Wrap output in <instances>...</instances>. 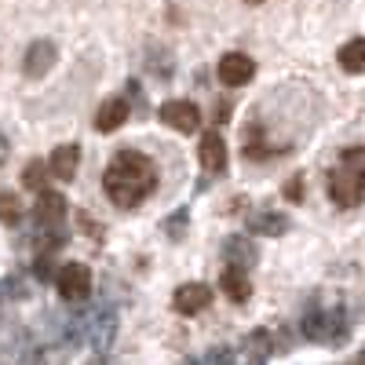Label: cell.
<instances>
[{"mask_svg":"<svg viewBox=\"0 0 365 365\" xmlns=\"http://www.w3.org/2000/svg\"><path fill=\"white\" fill-rule=\"evenodd\" d=\"M249 139H245V158L249 161H267V158H274V154H285V146H267V135H263V128L256 125V120H252V125H249V132H245Z\"/></svg>","mask_w":365,"mask_h":365,"instance_id":"17","label":"cell"},{"mask_svg":"<svg viewBox=\"0 0 365 365\" xmlns=\"http://www.w3.org/2000/svg\"><path fill=\"white\" fill-rule=\"evenodd\" d=\"M205 365H234V351L230 347H212L205 354Z\"/></svg>","mask_w":365,"mask_h":365,"instance_id":"26","label":"cell"},{"mask_svg":"<svg viewBox=\"0 0 365 365\" xmlns=\"http://www.w3.org/2000/svg\"><path fill=\"white\" fill-rule=\"evenodd\" d=\"M55 292L66 303H81L91 296V267L84 263H66L55 270Z\"/></svg>","mask_w":365,"mask_h":365,"instance_id":"4","label":"cell"},{"mask_svg":"<svg viewBox=\"0 0 365 365\" xmlns=\"http://www.w3.org/2000/svg\"><path fill=\"white\" fill-rule=\"evenodd\" d=\"M34 274L37 282H55V256L51 252H37V259H34Z\"/></svg>","mask_w":365,"mask_h":365,"instance_id":"25","label":"cell"},{"mask_svg":"<svg viewBox=\"0 0 365 365\" xmlns=\"http://www.w3.org/2000/svg\"><path fill=\"white\" fill-rule=\"evenodd\" d=\"M158 117L165 120L168 128L182 132V135L197 132V125H201V110H197V103H190V99H172V103H165Z\"/></svg>","mask_w":365,"mask_h":365,"instance_id":"6","label":"cell"},{"mask_svg":"<svg viewBox=\"0 0 365 365\" xmlns=\"http://www.w3.org/2000/svg\"><path fill=\"white\" fill-rule=\"evenodd\" d=\"M48 175H51V168H48L44 161H29V165L22 168V187L34 190V194H41V190H48Z\"/></svg>","mask_w":365,"mask_h":365,"instance_id":"21","label":"cell"},{"mask_svg":"<svg viewBox=\"0 0 365 365\" xmlns=\"http://www.w3.org/2000/svg\"><path fill=\"white\" fill-rule=\"evenodd\" d=\"M245 4H252V8H256V4H263V0H245Z\"/></svg>","mask_w":365,"mask_h":365,"instance_id":"33","label":"cell"},{"mask_svg":"<svg viewBox=\"0 0 365 365\" xmlns=\"http://www.w3.org/2000/svg\"><path fill=\"white\" fill-rule=\"evenodd\" d=\"M344 365H365V351H361V354H354V358H351V361H344Z\"/></svg>","mask_w":365,"mask_h":365,"instance_id":"32","label":"cell"},{"mask_svg":"<svg viewBox=\"0 0 365 365\" xmlns=\"http://www.w3.org/2000/svg\"><path fill=\"white\" fill-rule=\"evenodd\" d=\"M103 190L117 208H139L158 190V165L139 150H117L103 172Z\"/></svg>","mask_w":365,"mask_h":365,"instance_id":"1","label":"cell"},{"mask_svg":"<svg viewBox=\"0 0 365 365\" xmlns=\"http://www.w3.org/2000/svg\"><path fill=\"white\" fill-rule=\"evenodd\" d=\"M220 289H223V296H227V299L245 303V299L252 296L249 270H241V267H223V274H220Z\"/></svg>","mask_w":365,"mask_h":365,"instance_id":"14","label":"cell"},{"mask_svg":"<svg viewBox=\"0 0 365 365\" xmlns=\"http://www.w3.org/2000/svg\"><path fill=\"white\" fill-rule=\"evenodd\" d=\"M77 165H81V146H77V143H66V146L51 150L48 168H51L55 179H73V175H77Z\"/></svg>","mask_w":365,"mask_h":365,"instance_id":"15","label":"cell"},{"mask_svg":"<svg viewBox=\"0 0 365 365\" xmlns=\"http://www.w3.org/2000/svg\"><path fill=\"white\" fill-rule=\"evenodd\" d=\"M249 234H256V237H282V234H289V220L282 216V212H252L249 216Z\"/></svg>","mask_w":365,"mask_h":365,"instance_id":"16","label":"cell"},{"mask_svg":"<svg viewBox=\"0 0 365 365\" xmlns=\"http://www.w3.org/2000/svg\"><path fill=\"white\" fill-rule=\"evenodd\" d=\"M113 336H117V314H113V307H99L96 322L88 329V344L96 351H106L113 344Z\"/></svg>","mask_w":365,"mask_h":365,"instance_id":"13","label":"cell"},{"mask_svg":"<svg viewBox=\"0 0 365 365\" xmlns=\"http://www.w3.org/2000/svg\"><path fill=\"white\" fill-rule=\"evenodd\" d=\"M216 73L227 88H241V84H249L256 77V63H252V55L245 51H227L220 63H216Z\"/></svg>","mask_w":365,"mask_h":365,"instance_id":"5","label":"cell"},{"mask_svg":"<svg viewBox=\"0 0 365 365\" xmlns=\"http://www.w3.org/2000/svg\"><path fill=\"white\" fill-rule=\"evenodd\" d=\"M146 70L154 73L158 81H172V73H175V58L168 55V48L150 44V48H146Z\"/></svg>","mask_w":365,"mask_h":365,"instance_id":"19","label":"cell"},{"mask_svg":"<svg viewBox=\"0 0 365 365\" xmlns=\"http://www.w3.org/2000/svg\"><path fill=\"white\" fill-rule=\"evenodd\" d=\"M0 303H4V292H0Z\"/></svg>","mask_w":365,"mask_h":365,"instance_id":"34","label":"cell"},{"mask_svg":"<svg viewBox=\"0 0 365 365\" xmlns=\"http://www.w3.org/2000/svg\"><path fill=\"white\" fill-rule=\"evenodd\" d=\"M66 245V230L63 227H37V237H34V249L37 252H58Z\"/></svg>","mask_w":365,"mask_h":365,"instance_id":"20","label":"cell"},{"mask_svg":"<svg viewBox=\"0 0 365 365\" xmlns=\"http://www.w3.org/2000/svg\"><path fill=\"white\" fill-rule=\"evenodd\" d=\"M66 220V197L58 190H41L37 194V205H34V223L37 227H63Z\"/></svg>","mask_w":365,"mask_h":365,"instance_id":"9","label":"cell"},{"mask_svg":"<svg viewBox=\"0 0 365 365\" xmlns=\"http://www.w3.org/2000/svg\"><path fill=\"white\" fill-rule=\"evenodd\" d=\"M230 110H234V103H216V125H223V120H230Z\"/></svg>","mask_w":365,"mask_h":365,"instance_id":"30","label":"cell"},{"mask_svg":"<svg viewBox=\"0 0 365 365\" xmlns=\"http://www.w3.org/2000/svg\"><path fill=\"white\" fill-rule=\"evenodd\" d=\"M329 197L336 208H354L365 201V146H347L325 175Z\"/></svg>","mask_w":365,"mask_h":365,"instance_id":"2","label":"cell"},{"mask_svg":"<svg viewBox=\"0 0 365 365\" xmlns=\"http://www.w3.org/2000/svg\"><path fill=\"white\" fill-rule=\"evenodd\" d=\"M336 63H340L344 73H365V37H351L336 51Z\"/></svg>","mask_w":365,"mask_h":365,"instance_id":"18","label":"cell"},{"mask_svg":"<svg viewBox=\"0 0 365 365\" xmlns=\"http://www.w3.org/2000/svg\"><path fill=\"white\" fill-rule=\"evenodd\" d=\"M55 58H58V44L48 41V37H41V41H34V44L22 51V73L26 77H44V73H51Z\"/></svg>","mask_w":365,"mask_h":365,"instance_id":"7","label":"cell"},{"mask_svg":"<svg viewBox=\"0 0 365 365\" xmlns=\"http://www.w3.org/2000/svg\"><path fill=\"white\" fill-rule=\"evenodd\" d=\"M197 161H201V168H205L208 175L227 172V139H223L220 132L201 135V143H197Z\"/></svg>","mask_w":365,"mask_h":365,"instance_id":"10","label":"cell"},{"mask_svg":"<svg viewBox=\"0 0 365 365\" xmlns=\"http://www.w3.org/2000/svg\"><path fill=\"white\" fill-rule=\"evenodd\" d=\"M19 220H22V197L11 190H0V223L15 227Z\"/></svg>","mask_w":365,"mask_h":365,"instance_id":"22","label":"cell"},{"mask_svg":"<svg viewBox=\"0 0 365 365\" xmlns=\"http://www.w3.org/2000/svg\"><path fill=\"white\" fill-rule=\"evenodd\" d=\"M285 197H289V201H303V179H299V175H292V179H289Z\"/></svg>","mask_w":365,"mask_h":365,"instance_id":"27","label":"cell"},{"mask_svg":"<svg viewBox=\"0 0 365 365\" xmlns=\"http://www.w3.org/2000/svg\"><path fill=\"white\" fill-rule=\"evenodd\" d=\"M223 259L227 267H241V270H252L256 267V245L245 234H234L223 241Z\"/></svg>","mask_w":365,"mask_h":365,"instance_id":"12","label":"cell"},{"mask_svg":"<svg viewBox=\"0 0 365 365\" xmlns=\"http://www.w3.org/2000/svg\"><path fill=\"white\" fill-rule=\"evenodd\" d=\"M77 223H81V227H84V230H88L91 237H99V234H103V230H99V223H96V220H91V216H88V212H77Z\"/></svg>","mask_w":365,"mask_h":365,"instance_id":"28","label":"cell"},{"mask_svg":"<svg viewBox=\"0 0 365 365\" xmlns=\"http://www.w3.org/2000/svg\"><path fill=\"white\" fill-rule=\"evenodd\" d=\"M0 292H4V299H26L29 296V278L26 274H8V278L0 282Z\"/></svg>","mask_w":365,"mask_h":365,"instance_id":"24","label":"cell"},{"mask_svg":"<svg viewBox=\"0 0 365 365\" xmlns=\"http://www.w3.org/2000/svg\"><path fill=\"white\" fill-rule=\"evenodd\" d=\"M187 227H190V212L187 208H175L172 216L165 220V237L168 241H182V237H187Z\"/></svg>","mask_w":365,"mask_h":365,"instance_id":"23","label":"cell"},{"mask_svg":"<svg viewBox=\"0 0 365 365\" xmlns=\"http://www.w3.org/2000/svg\"><path fill=\"white\" fill-rule=\"evenodd\" d=\"M299 332H303V340H311V344H329V347H344L347 336H351V318L344 307H314L303 314L299 322Z\"/></svg>","mask_w":365,"mask_h":365,"instance_id":"3","label":"cell"},{"mask_svg":"<svg viewBox=\"0 0 365 365\" xmlns=\"http://www.w3.org/2000/svg\"><path fill=\"white\" fill-rule=\"evenodd\" d=\"M8 154H11V143H8V135L0 132V168L8 165Z\"/></svg>","mask_w":365,"mask_h":365,"instance_id":"31","label":"cell"},{"mask_svg":"<svg viewBox=\"0 0 365 365\" xmlns=\"http://www.w3.org/2000/svg\"><path fill=\"white\" fill-rule=\"evenodd\" d=\"M237 365H267V358L256 354V351H245V347H241V361H237Z\"/></svg>","mask_w":365,"mask_h":365,"instance_id":"29","label":"cell"},{"mask_svg":"<svg viewBox=\"0 0 365 365\" xmlns=\"http://www.w3.org/2000/svg\"><path fill=\"white\" fill-rule=\"evenodd\" d=\"M172 307L182 314V318H194L201 311L212 307V289L201 285V282H190V285H179L175 296H172Z\"/></svg>","mask_w":365,"mask_h":365,"instance_id":"8","label":"cell"},{"mask_svg":"<svg viewBox=\"0 0 365 365\" xmlns=\"http://www.w3.org/2000/svg\"><path fill=\"white\" fill-rule=\"evenodd\" d=\"M132 117V103L128 99H106L99 110H96V128L99 132H117L120 125H125V120Z\"/></svg>","mask_w":365,"mask_h":365,"instance_id":"11","label":"cell"}]
</instances>
